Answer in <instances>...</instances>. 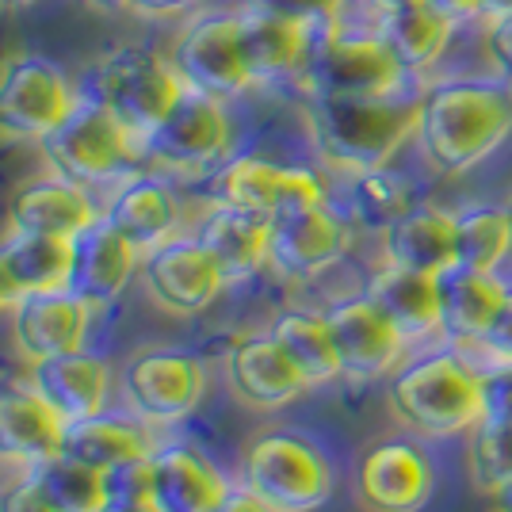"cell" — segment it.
I'll return each mask as SVG.
<instances>
[{
    "mask_svg": "<svg viewBox=\"0 0 512 512\" xmlns=\"http://www.w3.org/2000/svg\"><path fill=\"white\" fill-rule=\"evenodd\" d=\"M512 134L509 81H436L421 88L417 146L444 176H463L501 150Z\"/></svg>",
    "mask_w": 512,
    "mask_h": 512,
    "instance_id": "cell-1",
    "label": "cell"
},
{
    "mask_svg": "<svg viewBox=\"0 0 512 512\" xmlns=\"http://www.w3.org/2000/svg\"><path fill=\"white\" fill-rule=\"evenodd\" d=\"M421 88L386 96H310V134L318 153L348 172L390 165V157L417 134Z\"/></svg>",
    "mask_w": 512,
    "mask_h": 512,
    "instance_id": "cell-2",
    "label": "cell"
},
{
    "mask_svg": "<svg viewBox=\"0 0 512 512\" xmlns=\"http://www.w3.org/2000/svg\"><path fill=\"white\" fill-rule=\"evenodd\" d=\"M390 409L413 436L425 440L459 436L486 417L482 371H474L451 348L428 352L390 379Z\"/></svg>",
    "mask_w": 512,
    "mask_h": 512,
    "instance_id": "cell-3",
    "label": "cell"
},
{
    "mask_svg": "<svg viewBox=\"0 0 512 512\" xmlns=\"http://www.w3.org/2000/svg\"><path fill=\"white\" fill-rule=\"evenodd\" d=\"M310 96H386L413 85V73L394 58L386 39L371 27H318L310 62L302 69Z\"/></svg>",
    "mask_w": 512,
    "mask_h": 512,
    "instance_id": "cell-4",
    "label": "cell"
},
{
    "mask_svg": "<svg viewBox=\"0 0 512 512\" xmlns=\"http://www.w3.org/2000/svg\"><path fill=\"white\" fill-rule=\"evenodd\" d=\"M245 486L279 512H314L333 497V467L302 432L268 428L245 448Z\"/></svg>",
    "mask_w": 512,
    "mask_h": 512,
    "instance_id": "cell-5",
    "label": "cell"
},
{
    "mask_svg": "<svg viewBox=\"0 0 512 512\" xmlns=\"http://www.w3.org/2000/svg\"><path fill=\"white\" fill-rule=\"evenodd\" d=\"M180 92H184V81L169 58H161L157 50H146V46H115L107 58L96 62L88 96L100 100L142 146L153 127L169 115Z\"/></svg>",
    "mask_w": 512,
    "mask_h": 512,
    "instance_id": "cell-6",
    "label": "cell"
},
{
    "mask_svg": "<svg viewBox=\"0 0 512 512\" xmlns=\"http://www.w3.org/2000/svg\"><path fill=\"white\" fill-rule=\"evenodd\" d=\"M138 150L142 146L130 138L127 127L92 96H81L73 111L43 138L50 169L81 188L123 176Z\"/></svg>",
    "mask_w": 512,
    "mask_h": 512,
    "instance_id": "cell-7",
    "label": "cell"
},
{
    "mask_svg": "<svg viewBox=\"0 0 512 512\" xmlns=\"http://www.w3.org/2000/svg\"><path fill=\"white\" fill-rule=\"evenodd\" d=\"M77 100L62 69L39 54H16L0 65V134L8 138L43 142Z\"/></svg>",
    "mask_w": 512,
    "mask_h": 512,
    "instance_id": "cell-8",
    "label": "cell"
},
{
    "mask_svg": "<svg viewBox=\"0 0 512 512\" xmlns=\"http://www.w3.org/2000/svg\"><path fill=\"white\" fill-rule=\"evenodd\" d=\"M214 203H230L256 214H287L302 207H318L325 203V184L314 169L302 165H276L268 157L241 153L230 157L211 180Z\"/></svg>",
    "mask_w": 512,
    "mask_h": 512,
    "instance_id": "cell-9",
    "label": "cell"
},
{
    "mask_svg": "<svg viewBox=\"0 0 512 512\" xmlns=\"http://www.w3.org/2000/svg\"><path fill=\"white\" fill-rule=\"evenodd\" d=\"M142 150L150 153L153 161L184 172L207 169L214 161H222L226 150H230L226 100L184 85V92L176 96V104L169 107V115L142 142Z\"/></svg>",
    "mask_w": 512,
    "mask_h": 512,
    "instance_id": "cell-10",
    "label": "cell"
},
{
    "mask_svg": "<svg viewBox=\"0 0 512 512\" xmlns=\"http://www.w3.org/2000/svg\"><path fill=\"white\" fill-rule=\"evenodd\" d=\"M169 62L184 85L218 100H234L245 88H253V77L241 58V16L218 12L188 23L172 46Z\"/></svg>",
    "mask_w": 512,
    "mask_h": 512,
    "instance_id": "cell-11",
    "label": "cell"
},
{
    "mask_svg": "<svg viewBox=\"0 0 512 512\" xmlns=\"http://www.w3.org/2000/svg\"><path fill=\"white\" fill-rule=\"evenodd\" d=\"M436 490V467L417 440H379L356 463V501L367 512H421Z\"/></svg>",
    "mask_w": 512,
    "mask_h": 512,
    "instance_id": "cell-12",
    "label": "cell"
},
{
    "mask_svg": "<svg viewBox=\"0 0 512 512\" xmlns=\"http://www.w3.org/2000/svg\"><path fill=\"white\" fill-rule=\"evenodd\" d=\"M203 386H207L203 363L172 348H150L134 356L123 371V394L130 409L142 421H157V425L188 417L203 398Z\"/></svg>",
    "mask_w": 512,
    "mask_h": 512,
    "instance_id": "cell-13",
    "label": "cell"
},
{
    "mask_svg": "<svg viewBox=\"0 0 512 512\" xmlns=\"http://www.w3.org/2000/svg\"><path fill=\"white\" fill-rule=\"evenodd\" d=\"M142 283L161 310L192 318L222 295L226 276L195 237H169L142 256Z\"/></svg>",
    "mask_w": 512,
    "mask_h": 512,
    "instance_id": "cell-14",
    "label": "cell"
},
{
    "mask_svg": "<svg viewBox=\"0 0 512 512\" xmlns=\"http://www.w3.org/2000/svg\"><path fill=\"white\" fill-rule=\"evenodd\" d=\"M348 222L329 203L268 218V264L287 279H314L348 249Z\"/></svg>",
    "mask_w": 512,
    "mask_h": 512,
    "instance_id": "cell-15",
    "label": "cell"
},
{
    "mask_svg": "<svg viewBox=\"0 0 512 512\" xmlns=\"http://www.w3.org/2000/svg\"><path fill=\"white\" fill-rule=\"evenodd\" d=\"M325 325H329V337H333L337 360H341V375L356 379V383L383 379L398 363L402 344H406L398 325L386 318V310L371 295L337 302L325 314Z\"/></svg>",
    "mask_w": 512,
    "mask_h": 512,
    "instance_id": "cell-16",
    "label": "cell"
},
{
    "mask_svg": "<svg viewBox=\"0 0 512 512\" xmlns=\"http://www.w3.org/2000/svg\"><path fill=\"white\" fill-rule=\"evenodd\" d=\"M8 314H12V337L20 344V352L35 363L85 348L92 306L77 299L73 291L58 287V291H23L8 306Z\"/></svg>",
    "mask_w": 512,
    "mask_h": 512,
    "instance_id": "cell-17",
    "label": "cell"
},
{
    "mask_svg": "<svg viewBox=\"0 0 512 512\" xmlns=\"http://www.w3.org/2000/svg\"><path fill=\"white\" fill-rule=\"evenodd\" d=\"M134 264H138V249L100 214L92 226H85L69 241L65 291H73L88 306H107L123 295V287L134 276Z\"/></svg>",
    "mask_w": 512,
    "mask_h": 512,
    "instance_id": "cell-18",
    "label": "cell"
},
{
    "mask_svg": "<svg viewBox=\"0 0 512 512\" xmlns=\"http://www.w3.org/2000/svg\"><path fill=\"white\" fill-rule=\"evenodd\" d=\"M226 478L203 451L172 444L146 459V493L157 512H211L226 497Z\"/></svg>",
    "mask_w": 512,
    "mask_h": 512,
    "instance_id": "cell-19",
    "label": "cell"
},
{
    "mask_svg": "<svg viewBox=\"0 0 512 512\" xmlns=\"http://www.w3.org/2000/svg\"><path fill=\"white\" fill-rule=\"evenodd\" d=\"M111 367L96 352H62L31 363V390L62 417L65 425L104 413Z\"/></svg>",
    "mask_w": 512,
    "mask_h": 512,
    "instance_id": "cell-20",
    "label": "cell"
},
{
    "mask_svg": "<svg viewBox=\"0 0 512 512\" xmlns=\"http://www.w3.org/2000/svg\"><path fill=\"white\" fill-rule=\"evenodd\" d=\"M226 379H230V390L237 398L253 409H279L287 402H295L306 390V379L299 375V367L287 360V352L279 348L272 333L241 337L230 348Z\"/></svg>",
    "mask_w": 512,
    "mask_h": 512,
    "instance_id": "cell-21",
    "label": "cell"
},
{
    "mask_svg": "<svg viewBox=\"0 0 512 512\" xmlns=\"http://www.w3.org/2000/svg\"><path fill=\"white\" fill-rule=\"evenodd\" d=\"M96 218L100 214L85 195V188L58 176V172L27 180L20 192L12 195V207H8L12 234H50L65 237V241H73Z\"/></svg>",
    "mask_w": 512,
    "mask_h": 512,
    "instance_id": "cell-22",
    "label": "cell"
},
{
    "mask_svg": "<svg viewBox=\"0 0 512 512\" xmlns=\"http://www.w3.org/2000/svg\"><path fill=\"white\" fill-rule=\"evenodd\" d=\"M318 27L264 16V12H241V58L253 77V85L283 81V77H302L310 62Z\"/></svg>",
    "mask_w": 512,
    "mask_h": 512,
    "instance_id": "cell-23",
    "label": "cell"
},
{
    "mask_svg": "<svg viewBox=\"0 0 512 512\" xmlns=\"http://www.w3.org/2000/svg\"><path fill=\"white\" fill-rule=\"evenodd\" d=\"M195 241L214 256L226 283L249 279L268 264V214L214 203L211 211L203 214Z\"/></svg>",
    "mask_w": 512,
    "mask_h": 512,
    "instance_id": "cell-24",
    "label": "cell"
},
{
    "mask_svg": "<svg viewBox=\"0 0 512 512\" xmlns=\"http://www.w3.org/2000/svg\"><path fill=\"white\" fill-rule=\"evenodd\" d=\"M383 253L386 264L444 276L448 268H455V214L432 203H413L398 222L383 230Z\"/></svg>",
    "mask_w": 512,
    "mask_h": 512,
    "instance_id": "cell-25",
    "label": "cell"
},
{
    "mask_svg": "<svg viewBox=\"0 0 512 512\" xmlns=\"http://www.w3.org/2000/svg\"><path fill=\"white\" fill-rule=\"evenodd\" d=\"M65 421L27 386H0V459L8 463H46L62 455Z\"/></svg>",
    "mask_w": 512,
    "mask_h": 512,
    "instance_id": "cell-26",
    "label": "cell"
},
{
    "mask_svg": "<svg viewBox=\"0 0 512 512\" xmlns=\"http://www.w3.org/2000/svg\"><path fill=\"white\" fill-rule=\"evenodd\" d=\"M505 299L509 283L497 272H474L455 264L440 276V333H448L451 341L482 344Z\"/></svg>",
    "mask_w": 512,
    "mask_h": 512,
    "instance_id": "cell-27",
    "label": "cell"
},
{
    "mask_svg": "<svg viewBox=\"0 0 512 512\" xmlns=\"http://www.w3.org/2000/svg\"><path fill=\"white\" fill-rule=\"evenodd\" d=\"M104 218L127 237L138 253L165 245L180 226V203L157 176H127L123 188L107 199Z\"/></svg>",
    "mask_w": 512,
    "mask_h": 512,
    "instance_id": "cell-28",
    "label": "cell"
},
{
    "mask_svg": "<svg viewBox=\"0 0 512 512\" xmlns=\"http://www.w3.org/2000/svg\"><path fill=\"white\" fill-rule=\"evenodd\" d=\"M459 23L448 12H440L432 0H413V4H398V8H383L375 12V31L394 50V58L406 65V73H425L448 54L451 35Z\"/></svg>",
    "mask_w": 512,
    "mask_h": 512,
    "instance_id": "cell-29",
    "label": "cell"
},
{
    "mask_svg": "<svg viewBox=\"0 0 512 512\" xmlns=\"http://www.w3.org/2000/svg\"><path fill=\"white\" fill-rule=\"evenodd\" d=\"M150 432L134 421H123V417H107V413H96V417H85V421H73L65 425L62 436V455L65 459H77L92 470H104V474H115L123 467H134L142 459H150Z\"/></svg>",
    "mask_w": 512,
    "mask_h": 512,
    "instance_id": "cell-30",
    "label": "cell"
},
{
    "mask_svg": "<svg viewBox=\"0 0 512 512\" xmlns=\"http://www.w3.org/2000/svg\"><path fill=\"white\" fill-rule=\"evenodd\" d=\"M367 295L383 306L406 341H421L440 329V276L386 264L383 272H375Z\"/></svg>",
    "mask_w": 512,
    "mask_h": 512,
    "instance_id": "cell-31",
    "label": "cell"
},
{
    "mask_svg": "<svg viewBox=\"0 0 512 512\" xmlns=\"http://www.w3.org/2000/svg\"><path fill=\"white\" fill-rule=\"evenodd\" d=\"M268 333L287 352V360L299 367L306 386H325L333 383V379H341V360H337V348H333V337H329L325 314L287 310V314H279L272 321Z\"/></svg>",
    "mask_w": 512,
    "mask_h": 512,
    "instance_id": "cell-32",
    "label": "cell"
},
{
    "mask_svg": "<svg viewBox=\"0 0 512 512\" xmlns=\"http://www.w3.org/2000/svg\"><path fill=\"white\" fill-rule=\"evenodd\" d=\"M512 256L509 207H467L455 214V264L474 272H497Z\"/></svg>",
    "mask_w": 512,
    "mask_h": 512,
    "instance_id": "cell-33",
    "label": "cell"
},
{
    "mask_svg": "<svg viewBox=\"0 0 512 512\" xmlns=\"http://www.w3.org/2000/svg\"><path fill=\"white\" fill-rule=\"evenodd\" d=\"M16 291H58L69 279V241L50 234H12L0 245Z\"/></svg>",
    "mask_w": 512,
    "mask_h": 512,
    "instance_id": "cell-34",
    "label": "cell"
},
{
    "mask_svg": "<svg viewBox=\"0 0 512 512\" xmlns=\"http://www.w3.org/2000/svg\"><path fill=\"white\" fill-rule=\"evenodd\" d=\"M31 478L39 482V490L54 512H100L111 497L104 470H92L77 459H65V455L35 463Z\"/></svg>",
    "mask_w": 512,
    "mask_h": 512,
    "instance_id": "cell-35",
    "label": "cell"
},
{
    "mask_svg": "<svg viewBox=\"0 0 512 512\" xmlns=\"http://www.w3.org/2000/svg\"><path fill=\"white\" fill-rule=\"evenodd\" d=\"M352 192H348V211L352 222H360L363 230H379L383 234L390 222H398L402 214L413 207V192L398 172L383 169H367L352 172Z\"/></svg>",
    "mask_w": 512,
    "mask_h": 512,
    "instance_id": "cell-36",
    "label": "cell"
},
{
    "mask_svg": "<svg viewBox=\"0 0 512 512\" xmlns=\"http://www.w3.org/2000/svg\"><path fill=\"white\" fill-rule=\"evenodd\" d=\"M470 470H474V486L493 497L512 482V421L501 417H482L474 425L470 440Z\"/></svg>",
    "mask_w": 512,
    "mask_h": 512,
    "instance_id": "cell-37",
    "label": "cell"
},
{
    "mask_svg": "<svg viewBox=\"0 0 512 512\" xmlns=\"http://www.w3.org/2000/svg\"><path fill=\"white\" fill-rule=\"evenodd\" d=\"M245 8L302 23V27H329V23H337L344 16L348 0H245Z\"/></svg>",
    "mask_w": 512,
    "mask_h": 512,
    "instance_id": "cell-38",
    "label": "cell"
},
{
    "mask_svg": "<svg viewBox=\"0 0 512 512\" xmlns=\"http://www.w3.org/2000/svg\"><path fill=\"white\" fill-rule=\"evenodd\" d=\"M482 50H486V62L493 65L497 81H509L512 85V16H497V20H482Z\"/></svg>",
    "mask_w": 512,
    "mask_h": 512,
    "instance_id": "cell-39",
    "label": "cell"
},
{
    "mask_svg": "<svg viewBox=\"0 0 512 512\" xmlns=\"http://www.w3.org/2000/svg\"><path fill=\"white\" fill-rule=\"evenodd\" d=\"M482 402H486V417L512 421V363H497L493 371H482Z\"/></svg>",
    "mask_w": 512,
    "mask_h": 512,
    "instance_id": "cell-40",
    "label": "cell"
},
{
    "mask_svg": "<svg viewBox=\"0 0 512 512\" xmlns=\"http://www.w3.org/2000/svg\"><path fill=\"white\" fill-rule=\"evenodd\" d=\"M482 348H486L497 363H512V287H509L505 306L497 310V318H493V325L486 329V337H482Z\"/></svg>",
    "mask_w": 512,
    "mask_h": 512,
    "instance_id": "cell-41",
    "label": "cell"
},
{
    "mask_svg": "<svg viewBox=\"0 0 512 512\" xmlns=\"http://www.w3.org/2000/svg\"><path fill=\"white\" fill-rule=\"evenodd\" d=\"M0 512H54V509H50V501L39 490V482L27 474L12 490L0 493Z\"/></svg>",
    "mask_w": 512,
    "mask_h": 512,
    "instance_id": "cell-42",
    "label": "cell"
},
{
    "mask_svg": "<svg viewBox=\"0 0 512 512\" xmlns=\"http://www.w3.org/2000/svg\"><path fill=\"white\" fill-rule=\"evenodd\" d=\"M211 512H279V509H272L264 497H256L249 486H241V490H226V497Z\"/></svg>",
    "mask_w": 512,
    "mask_h": 512,
    "instance_id": "cell-43",
    "label": "cell"
},
{
    "mask_svg": "<svg viewBox=\"0 0 512 512\" xmlns=\"http://www.w3.org/2000/svg\"><path fill=\"white\" fill-rule=\"evenodd\" d=\"M100 512H157V505L150 501V493H111Z\"/></svg>",
    "mask_w": 512,
    "mask_h": 512,
    "instance_id": "cell-44",
    "label": "cell"
},
{
    "mask_svg": "<svg viewBox=\"0 0 512 512\" xmlns=\"http://www.w3.org/2000/svg\"><path fill=\"white\" fill-rule=\"evenodd\" d=\"M192 0H127V12L138 16H172V12H184Z\"/></svg>",
    "mask_w": 512,
    "mask_h": 512,
    "instance_id": "cell-45",
    "label": "cell"
},
{
    "mask_svg": "<svg viewBox=\"0 0 512 512\" xmlns=\"http://www.w3.org/2000/svg\"><path fill=\"white\" fill-rule=\"evenodd\" d=\"M440 12H448L455 23L482 20V0H432Z\"/></svg>",
    "mask_w": 512,
    "mask_h": 512,
    "instance_id": "cell-46",
    "label": "cell"
},
{
    "mask_svg": "<svg viewBox=\"0 0 512 512\" xmlns=\"http://www.w3.org/2000/svg\"><path fill=\"white\" fill-rule=\"evenodd\" d=\"M16 283H12V276H8V264H4V256H0V310H8L12 302H16Z\"/></svg>",
    "mask_w": 512,
    "mask_h": 512,
    "instance_id": "cell-47",
    "label": "cell"
},
{
    "mask_svg": "<svg viewBox=\"0 0 512 512\" xmlns=\"http://www.w3.org/2000/svg\"><path fill=\"white\" fill-rule=\"evenodd\" d=\"M497 16H512V0H482V20H497Z\"/></svg>",
    "mask_w": 512,
    "mask_h": 512,
    "instance_id": "cell-48",
    "label": "cell"
},
{
    "mask_svg": "<svg viewBox=\"0 0 512 512\" xmlns=\"http://www.w3.org/2000/svg\"><path fill=\"white\" fill-rule=\"evenodd\" d=\"M493 501H497V512H512V482L505 486V490L493 493Z\"/></svg>",
    "mask_w": 512,
    "mask_h": 512,
    "instance_id": "cell-49",
    "label": "cell"
},
{
    "mask_svg": "<svg viewBox=\"0 0 512 512\" xmlns=\"http://www.w3.org/2000/svg\"><path fill=\"white\" fill-rule=\"evenodd\" d=\"M92 8H104V12H119V8H127V0H88Z\"/></svg>",
    "mask_w": 512,
    "mask_h": 512,
    "instance_id": "cell-50",
    "label": "cell"
},
{
    "mask_svg": "<svg viewBox=\"0 0 512 512\" xmlns=\"http://www.w3.org/2000/svg\"><path fill=\"white\" fill-rule=\"evenodd\" d=\"M375 4V12H383V8H398V4H413V0H371Z\"/></svg>",
    "mask_w": 512,
    "mask_h": 512,
    "instance_id": "cell-51",
    "label": "cell"
},
{
    "mask_svg": "<svg viewBox=\"0 0 512 512\" xmlns=\"http://www.w3.org/2000/svg\"><path fill=\"white\" fill-rule=\"evenodd\" d=\"M35 0H0V8H31Z\"/></svg>",
    "mask_w": 512,
    "mask_h": 512,
    "instance_id": "cell-52",
    "label": "cell"
},
{
    "mask_svg": "<svg viewBox=\"0 0 512 512\" xmlns=\"http://www.w3.org/2000/svg\"><path fill=\"white\" fill-rule=\"evenodd\" d=\"M509 214H512V207H509Z\"/></svg>",
    "mask_w": 512,
    "mask_h": 512,
    "instance_id": "cell-53",
    "label": "cell"
}]
</instances>
